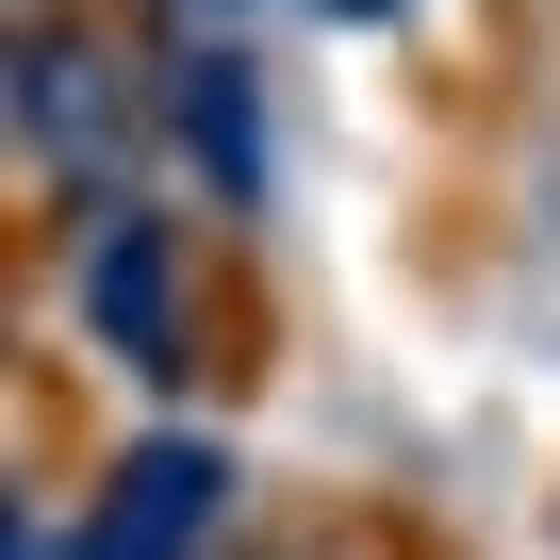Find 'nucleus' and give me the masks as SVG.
Segmentation results:
<instances>
[{
	"instance_id": "1",
	"label": "nucleus",
	"mask_w": 560,
	"mask_h": 560,
	"mask_svg": "<svg viewBox=\"0 0 560 560\" xmlns=\"http://www.w3.org/2000/svg\"><path fill=\"white\" fill-rule=\"evenodd\" d=\"M67 314L132 363V380H165L182 363V231L149 214V198H83V247H67Z\"/></svg>"
},
{
	"instance_id": "2",
	"label": "nucleus",
	"mask_w": 560,
	"mask_h": 560,
	"mask_svg": "<svg viewBox=\"0 0 560 560\" xmlns=\"http://www.w3.org/2000/svg\"><path fill=\"white\" fill-rule=\"evenodd\" d=\"M214 527H231V445L214 429H149L100 478V511L67 527V560H198Z\"/></svg>"
},
{
	"instance_id": "3",
	"label": "nucleus",
	"mask_w": 560,
	"mask_h": 560,
	"mask_svg": "<svg viewBox=\"0 0 560 560\" xmlns=\"http://www.w3.org/2000/svg\"><path fill=\"white\" fill-rule=\"evenodd\" d=\"M18 132H34V165H83L100 198H116V100H100V50L83 34H18Z\"/></svg>"
},
{
	"instance_id": "4",
	"label": "nucleus",
	"mask_w": 560,
	"mask_h": 560,
	"mask_svg": "<svg viewBox=\"0 0 560 560\" xmlns=\"http://www.w3.org/2000/svg\"><path fill=\"white\" fill-rule=\"evenodd\" d=\"M165 132L214 165V198H264V116H247V67H231V50H182V83H165Z\"/></svg>"
},
{
	"instance_id": "5",
	"label": "nucleus",
	"mask_w": 560,
	"mask_h": 560,
	"mask_svg": "<svg viewBox=\"0 0 560 560\" xmlns=\"http://www.w3.org/2000/svg\"><path fill=\"white\" fill-rule=\"evenodd\" d=\"M182 18H198V0H182Z\"/></svg>"
}]
</instances>
